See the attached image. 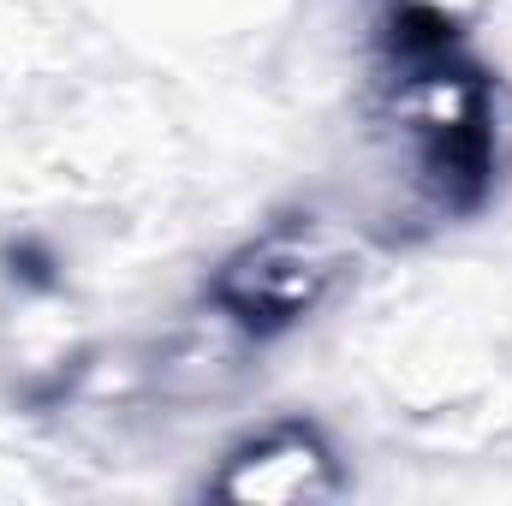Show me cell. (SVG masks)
<instances>
[{
    "label": "cell",
    "instance_id": "cell-1",
    "mask_svg": "<svg viewBox=\"0 0 512 506\" xmlns=\"http://www.w3.org/2000/svg\"><path fill=\"white\" fill-rule=\"evenodd\" d=\"M346 256L340 245L310 227V221H286L274 233H262L256 245L233 256L215 280V304L233 328L245 334H274V328H292L304 322L340 280Z\"/></svg>",
    "mask_w": 512,
    "mask_h": 506
},
{
    "label": "cell",
    "instance_id": "cell-2",
    "mask_svg": "<svg viewBox=\"0 0 512 506\" xmlns=\"http://www.w3.org/2000/svg\"><path fill=\"white\" fill-rule=\"evenodd\" d=\"M215 495L245 506H298V501H328L340 495V459L328 453V441L304 423H280L245 441L239 453H227Z\"/></svg>",
    "mask_w": 512,
    "mask_h": 506
}]
</instances>
